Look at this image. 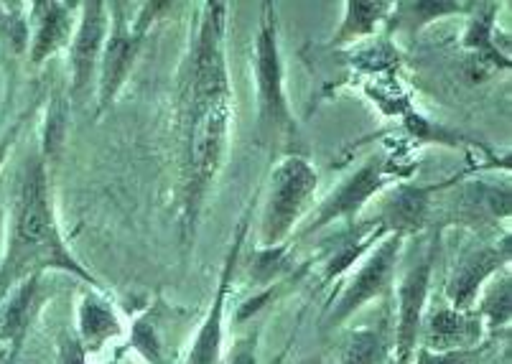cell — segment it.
I'll use <instances>...</instances> for the list:
<instances>
[{"label": "cell", "mask_w": 512, "mask_h": 364, "mask_svg": "<svg viewBox=\"0 0 512 364\" xmlns=\"http://www.w3.org/2000/svg\"><path fill=\"white\" fill-rule=\"evenodd\" d=\"M49 268L67 270L100 288L95 275L82 268L64 245L49 199L44 158L34 156L23 168L21 186H18L13 232L8 240L6 260L0 265V303L16 283H23L31 275H39L41 270Z\"/></svg>", "instance_id": "obj_1"}, {"label": "cell", "mask_w": 512, "mask_h": 364, "mask_svg": "<svg viewBox=\"0 0 512 364\" xmlns=\"http://www.w3.org/2000/svg\"><path fill=\"white\" fill-rule=\"evenodd\" d=\"M230 92L192 97V125L186 146V217L197 219L209 186L220 174L230 138Z\"/></svg>", "instance_id": "obj_2"}, {"label": "cell", "mask_w": 512, "mask_h": 364, "mask_svg": "<svg viewBox=\"0 0 512 364\" xmlns=\"http://www.w3.org/2000/svg\"><path fill=\"white\" fill-rule=\"evenodd\" d=\"M319 176L309 161L291 156L273 171L271 191L265 202L263 224H260V242L265 247H278L286 240L293 224L299 222L309 204L311 194L316 191Z\"/></svg>", "instance_id": "obj_3"}, {"label": "cell", "mask_w": 512, "mask_h": 364, "mask_svg": "<svg viewBox=\"0 0 512 364\" xmlns=\"http://www.w3.org/2000/svg\"><path fill=\"white\" fill-rule=\"evenodd\" d=\"M255 72H258V105L260 128L268 138L278 140L293 130L288 112L286 92H283L281 49H278V18L273 3H263L258 44H255Z\"/></svg>", "instance_id": "obj_4"}, {"label": "cell", "mask_w": 512, "mask_h": 364, "mask_svg": "<svg viewBox=\"0 0 512 364\" xmlns=\"http://www.w3.org/2000/svg\"><path fill=\"white\" fill-rule=\"evenodd\" d=\"M400 247H403V235H390L385 237L383 245H377L370 252V258L365 260L360 270L355 273V278L349 280L347 288L342 291V296L337 298V306L332 308L329 314L327 326L342 324L344 319L360 311L367 301H372L375 296L388 288L390 278H393V270L398 265Z\"/></svg>", "instance_id": "obj_5"}, {"label": "cell", "mask_w": 512, "mask_h": 364, "mask_svg": "<svg viewBox=\"0 0 512 364\" xmlns=\"http://www.w3.org/2000/svg\"><path fill=\"white\" fill-rule=\"evenodd\" d=\"M439 240H431L428 250L408 268L398 293V364H408L416 349L418 334L423 326V306L431 286V270Z\"/></svg>", "instance_id": "obj_6"}, {"label": "cell", "mask_w": 512, "mask_h": 364, "mask_svg": "<svg viewBox=\"0 0 512 364\" xmlns=\"http://www.w3.org/2000/svg\"><path fill=\"white\" fill-rule=\"evenodd\" d=\"M225 11V3L204 6L197 56H194V95L230 92L225 64Z\"/></svg>", "instance_id": "obj_7"}, {"label": "cell", "mask_w": 512, "mask_h": 364, "mask_svg": "<svg viewBox=\"0 0 512 364\" xmlns=\"http://www.w3.org/2000/svg\"><path fill=\"white\" fill-rule=\"evenodd\" d=\"M388 181V171H385L383 158H370L362 168H357L355 174L349 176L327 202L316 209L314 219L306 224L304 235H311V232L327 227V224L337 222V219H349L355 222L357 212L367 204L372 194L383 189V184Z\"/></svg>", "instance_id": "obj_8"}, {"label": "cell", "mask_w": 512, "mask_h": 364, "mask_svg": "<svg viewBox=\"0 0 512 364\" xmlns=\"http://www.w3.org/2000/svg\"><path fill=\"white\" fill-rule=\"evenodd\" d=\"M143 31L130 28L125 16H118L115 28L107 34L105 46L100 56V105L110 107L118 97L120 87L130 77V69L136 64V56L141 51Z\"/></svg>", "instance_id": "obj_9"}, {"label": "cell", "mask_w": 512, "mask_h": 364, "mask_svg": "<svg viewBox=\"0 0 512 364\" xmlns=\"http://www.w3.org/2000/svg\"><path fill=\"white\" fill-rule=\"evenodd\" d=\"M107 39L105 3H82V21L72 41V92L85 95L92 84L97 64H100L102 46Z\"/></svg>", "instance_id": "obj_10"}, {"label": "cell", "mask_w": 512, "mask_h": 364, "mask_svg": "<svg viewBox=\"0 0 512 364\" xmlns=\"http://www.w3.org/2000/svg\"><path fill=\"white\" fill-rule=\"evenodd\" d=\"M510 258V242H505L500 250V245H482L474 247L459 260L454 275L449 278V286H446V296L454 303L456 311H464L469 303L477 296L479 286L484 280L490 278L492 273L502 268Z\"/></svg>", "instance_id": "obj_11"}, {"label": "cell", "mask_w": 512, "mask_h": 364, "mask_svg": "<svg viewBox=\"0 0 512 364\" xmlns=\"http://www.w3.org/2000/svg\"><path fill=\"white\" fill-rule=\"evenodd\" d=\"M245 232H248V222L242 219L240 227H237V235H235V242H232L230 255H227L225 270H222L217 296H214L212 308H209L207 319H204V326L199 329V336L194 339V347H192V352H189V359H186V364H217V362H220L225 298H227V291H230L232 273H235V263H237V255H240L242 240H245Z\"/></svg>", "instance_id": "obj_12"}, {"label": "cell", "mask_w": 512, "mask_h": 364, "mask_svg": "<svg viewBox=\"0 0 512 364\" xmlns=\"http://www.w3.org/2000/svg\"><path fill=\"white\" fill-rule=\"evenodd\" d=\"M428 196H431V191L421 189V186H398L385 199L375 222L383 230H388L390 235L406 237L408 232H418L426 224L428 209H431V199Z\"/></svg>", "instance_id": "obj_13"}, {"label": "cell", "mask_w": 512, "mask_h": 364, "mask_svg": "<svg viewBox=\"0 0 512 364\" xmlns=\"http://www.w3.org/2000/svg\"><path fill=\"white\" fill-rule=\"evenodd\" d=\"M423 339H426V352L431 354L464 352L479 339V321L469 319L464 311L446 308V311L431 316L426 331H423Z\"/></svg>", "instance_id": "obj_14"}, {"label": "cell", "mask_w": 512, "mask_h": 364, "mask_svg": "<svg viewBox=\"0 0 512 364\" xmlns=\"http://www.w3.org/2000/svg\"><path fill=\"white\" fill-rule=\"evenodd\" d=\"M36 36L31 44V62H46L72 36V6L69 3H36Z\"/></svg>", "instance_id": "obj_15"}, {"label": "cell", "mask_w": 512, "mask_h": 364, "mask_svg": "<svg viewBox=\"0 0 512 364\" xmlns=\"http://www.w3.org/2000/svg\"><path fill=\"white\" fill-rule=\"evenodd\" d=\"M120 334V321L113 306L95 296H85L79 303V342L85 347H102Z\"/></svg>", "instance_id": "obj_16"}, {"label": "cell", "mask_w": 512, "mask_h": 364, "mask_svg": "<svg viewBox=\"0 0 512 364\" xmlns=\"http://www.w3.org/2000/svg\"><path fill=\"white\" fill-rule=\"evenodd\" d=\"M36 288H39V275H31L23 283H18L16 293L6 303V311L0 316V339L8 344H18L29 329L31 311H34Z\"/></svg>", "instance_id": "obj_17"}, {"label": "cell", "mask_w": 512, "mask_h": 364, "mask_svg": "<svg viewBox=\"0 0 512 364\" xmlns=\"http://www.w3.org/2000/svg\"><path fill=\"white\" fill-rule=\"evenodd\" d=\"M390 3L380 0V3H347V16H344L342 28L334 36V44H344V41H355L362 36L375 34V28L380 26V21L388 13Z\"/></svg>", "instance_id": "obj_18"}, {"label": "cell", "mask_w": 512, "mask_h": 364, "mask_svg": "<svg viewBox=\"0 0 512 364\" xmlns=\"http://www.w3.org/2000/svg\"><path fill=\"white\" fill-rule=\"evenodd\" d=\"M383 336L372 329L352 331L342 349V362L339 364H380L383 362Z\"/></svg>", "instance_id": "obj_19"}, {"label": "cell", "mask_w": 512, "mask_h": 364, "mask_svg": "<svg viewBox=\"0 0 512 364\" xmlns=\"http://www.w3.org/2000/svg\"><path fill=\"white\" fill-rule=\"evenodd\" d=\"M130 344L141 357H146L151 364H164V354H161V342H158L156 326L148 316L136 321L133 326V336H130Z\"/></svg>", "instance_id": "obj_20"}, {"label": "cell", "mask_w": 512, "mask_h": 364, "mask_svg": "<svg viewBox=\"0 0 512 364\" xmlns=\"http://www.w3.org/2000/svg\"><path fill=\"white\" fill-rule=\"evenodd\" d=\"M510 280H502V283H497L495 288H492V293L487 296V301H484V316L490 319L492 326H500V324H507L510 321Z\"/></svg>", "instance_id": "obj_21"}, {"label": "cell", "mask_w": 512, "mask_h": 364, "mask_svg": "<svg viewBox=\"0 0 512 364\" xmlns=\"http://www.w3.org/2000/svg\"><path fill=\"white\" fill-rule=\"evenodd\" d=\"M283 247H268V250L260 255L258 260L253 263V268H250V273L255 275V280H260V283H265V280H273V275L281 270L283 265Z\"/></svg>", "instance_id": "obj_22"}, {"label": "cell", "mask_w": 512, "mask_h": 364, "mask_svg": "<svg viewBox=\"0 0 512 364\" xmlns=\"http://www.w3.org/2000/svg\"><path fill=\"white\" fill-rule=\"evenodd\" d=\"M64 140V112L62 110H51L49 112V123H46V156H54L57 148L62 146Z\"/></svg>", "instance_id": "obj_23"}, {"label": "cell", "mask_w": 512, "mask_h": 364, "mask_svg": "<svg viewBox=\"0 0 512 364\" xmlns=\"http://www.w3.org/2000/svg\"><path fill=\"white\" fill-rule=\"evenodd\" d=\"M59 364H85V344L79 342V336H62V344H59Z\"/></svg>", "instance_id": "obj_24"}, {"label": "cell", "mask_w": 512, "mask_h": 364, "mask_svg": "<svg viewBox=\"0 0 512 364\" xmlns=\"http://www.w3.org/2000/svg\"><path fill=\"white\" fill-rule=\"evenodd\" d=\"M230 364H255V352L250 347H242L237 349L235 357H232Z\"/></svg>", "instance_id": "obj_25"}, {"label": "cell", "mask_w": 512, "mask_h": 364, "mask_svg": "<svg viewBox=\"0 0 512 364\" xmlns=\"http://www.w3.org/2000/svg\"><path fill=\"white\" fill-rule=\"evenodd\" d=\"M107 364H120V354L115 359H110V362H107Z\"/></svg>", "instance_id": "obj_26"}]
</instances>
